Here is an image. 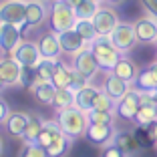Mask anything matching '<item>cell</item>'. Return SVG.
I'll use <instances>...</instances> for the list:
<instances>
[{
  "mask_svg": "<svg viewBox=\"0 0 157 157\" xmlns=\"http://www.w3.org/2000/svg\"><path fill=\"white\" fill-rule=\"evenodd\" d=\"M56 123H59L60 131L71 139L83 137L85 131H87L89 125V117L85 111L77 109V107H69V109H63V111H56Z\"/></svg>",
  "mask_w": 157,
  "mask_h": 157,
  "instance_id": "cell-1",
  "label": "cell"
},
{
  "mask_svg": "<svg viewBox=\"0 0 157 157\" xmlns=\"http://www.w3.org/2000/svg\"><path fill=\"white\" fill-rule=\"evenodd\" d=\"M48 30L55 34H60L75 26L77 16H75V8H71L69 4L60 2V0H51L48 2Z\"/></svg>",
  "mask_w": 157,
  "mask_h": 157,
  "instance_id": "cell-2",
  "label": "cell"
},
{
  "mask_svg": "<svg viewBox=\"0 0 157 157\" xmlns=\"http://www.w3.org/2000/svg\"><path fill=\"white\" fill-rule=\"evenodd\" d=\"M89 48H91L93 56L97 60L99 69L105 71V73H111V69L115 67L117 59L121 56V52L117 51L115 44L111 42V36H109V34H99V36L89 44Z\"/></svg>",
  "mask_w": 157,
  "mask_h": 157,
  "instance_id": "cell-3",
  "label": "cell"
},
{
  "mask_svg": "<svg viewBox=\"0 0 157 157\" xmlns=\"http://www.w3.org/2000/svg\"><path fill=\"white\" fill-rule=\"evenodd\" d=\"M0 20L4 24H20L26 22V0H4L0 2Z\"/></svg>",
  "mask_w": 157,
  "mask_h": 157,
  "instance_id": "cell-4",
  "label": "cell"
},
{
  "mask_svg": "<svg viewBox=\"0 0 157 157\" xmlns=\"http://www.w3.org/2000/svg\"><path fill=\"white\" fill-rule=\"evenodd\" d=\"M139 107H141V93L131 85L129 91L117 101L115 113L121 117V119H125V121H133L135 115H137V111H139Z\"/></svg>",
  "mask_w": 157,
  "mask_h": 157,
  "instance_id": "cell-5",
  "label": "cell"
},
{
  "mask_svg": "<svg viewBox=\"0 0 157 157\" xmlns=\"http://www.w3.org/2000/svg\"><path fill=\"white\" fill-rule=\"evenodd\" d=\"M111 42L115 44V48L121 52V55H127L129 51H133V46L137 44V36H135L133 24L119 22L117 28L111 33Z\"/></svg>",
  "mask_w": 157,
  "mask_h": 157,
  "instance_id": "cell-6",
  "label": "cell"
},
{
  "mask_svg": "<svg viewBox=\"0 0 157 157\" xmlns=\"http://www.w3.org/2000/svg\"><path fill=\"white\" fill-rule=\"evenodd\" d=\"M93 24H95V28H97L99 34H109L111 36V33L117 28V24L121 22L119 14H117V10L113 8V6H99V10L95 12V16H93Z\"/></svg>",
  "mask_w": 157,
  "mask_h": 157,
  "instance_id": "cell-7",
  "label": "cell"
},
{
  "mask_svg": "<svg viewBox=\"0 0 157 157\" xmlns=\"http://www.w3.org/2000/svg\"><path fill=\"white\" fill-rule=\"evenodd\" d=\"M113 135H115V129L113 125H105V123H89L87 131H85L83 137H87V141L95 147H105L107 143L113 141Z\"/></svg>",
  "mask_w": 157,
  "mask_h": 157,
  "instance_id": "cell-8",
  "label": "cell"
},
{
  "mask_svg": "<svg viewBox=\"0 0 157 157\" xmlns=\"http://www.w3.org/2000/svg\"><path fill=\"white\" fill-rule=\"evenodd\" d=\"M133 30L137 42L141 44H155L157 42V18L153 16H143L133 22Z\"/></svg>",
  "mask_w": 157,
  "mask_h": 157,
  "instance_id": "cell-9",
  "label": "cell"
},
{
  "mask_svg": "<svg viewBox=\"0 0 157 157\" xmlns=\"http://www.w3.org/2000/svg\"><path fill=\"white\" fill-rule=\"evenodd\" d=\"M8 56H14L22 67H30V69H34V67L38 65V60H40V52H38L36 42L24 40V38H22V42L14 48L12 55H8Z\"/></svg>",
  "mask_w": 157,
  "mask_h": 157,
  "instance_id": "cell-10",
  "label": "cell"
},
{
  "mask_svg": "<svg viewBox=\"0 0 157 157\" xmlns=\"http://www.w3.org/2000/svg\"><path fill=\"white\" fill-rule=\"evenodd\" d=\"M56 36H59L60 51L67 52V55H71V56L77 55V52H81V51H85V48H89V42L85 40L75 28H69V30L56 34Z\"/></svg>",
  "mask_w": 157,
  "mask_h": 157,
  "instance_id": "cell-11",
  "label": "cell"
},
{
  "mask_svg": "<svg viewBox=\"0 0 157 157\" xmlns=\"http://www.w3.org/2000/svg\"><path fill=\"white\" fill-rule=\"evenodd\" d=\"M22 42V33L14 24H2L0 28V52L2 55H12L14 48Z\"/></svg>",
  "mask_w": 157,
  "mask_h": 157,
  "instance_id": "cell-12",
  "label": "cell"
},
{
  "mask_svg": "<svg viewBox=\"0 0 157 157\" xmlns=\"http://www.w3.org/2000/svg\"><path fill=\"white\" fill-rule=\"evenodd\" d=\"M73 69L78 71L81 75H85L87 78H93L99 73V65L95 60V56H93L91 48H85V51L73 55Z\"/></svg>",
  "mask_w": 157,
  "mask_h": 157,
  "instance_id": "cell-13",
  "label": "cell"
},
{
  "mask_svg": "<svg viewBox=\"0 0 157 157\" xmlns=\"http://www.w3.org/2000/svg\"><path fill=\"white\" fill-rule=\"evenodd\" d=\"M137 73H139V67L135 60H131L127 55H121L119 59H117L115 67L111 69V75H115L117 78H121V81H125L127 85H133L135 78H137Z\"/></svg>",
  "mask_w": 157,
  "mask_h": 157,
  "instance_id": "cell-14",
  "label": "cell"
},
{
  "mask_svg": "<svg viewBox=\"0 0 157 157\" xmlns=\"http://www.w3.org/2000/svg\"><path fill=\"white\" fill-rule=\"evenodd\" d=\"M36 46H38V52H40V59L59 60V56L63 55V51H60V44H59V36H56L55 33L42 34V36L36 40Z\"/></svg>",
  "mask_w": 157,
  "mask_h": 157,
  "instance_id": "cell-15",
  "label": "cell"
},
{
  "mask_svg": "<svg viewBox=\"0 0 157 157\" xmlns=\"http://www.w3.org/2000/svg\"><path fill=\"white\" fill-rule=\"evenodd\" d=\"M48 16V8L44 6V2L40 0H26V26L28 28H36Z\"/></svg>",
  "mask_w": 157,
  "mask_h": 157,
  "instance_id": "cell-16",
  "label": "cell"
},
{
  "mask_svg": "<svg viewBox=\"0 0 157 157\" xmlns=\"http://www.w3.org/2000/svg\"><path fill=\"white\" fill-rule=\"evenodd\" d=\"M20 69H22V65H20L14 56L4 55L2 59H0V77L4 78L6 87H10V85H18Z\"/></svg>",
  "mask_w": 157,
  "mask_h": 157,
  "instance_id": "cell-17",
  "label": "cell"
},
{
  "mask_svg": "<svg viewBox=\"0 0 157 157\" xmlns=\"http://www.w3.org/2000/svg\"><path fill=\"white\" fill-rule=\"evenodd\" d=\"M26 123H28V113H22V111H10L8 117L4 119V127L8 131V135L20 137V139L26 131Z\"/></svg>",
  "mask_w": 157,
  "mask_h": 157,
  "instance_id": "cell-18",
  "label": "cell"
},
{
  "mask_svg": "<svg viewBox=\"0 0 157 157\" xmlns=\"http://www.w3.org/2000/svg\"><path fill=\"white\" fill-rule=\"evenodd\" d=\"M133 87L137 91H155L157 89V65H151L147 69L139 71Z\"/></svg>",
  "mask_w": 157,
  "mask_h": 157,
  "instance_id": "cell-19",
  "label": "cell"
},
{
  "mask_svg": "<svg viewBox=\"0 0 157 157\" xmlns=\"http://www.w3.org/2000/svg\"><path fill=\"white\" fill-rule=\"evenodd\" d=\"M113 145H117V147L121 149V151H125L127 155H133V153L139 151V141H137V135L129 133V131H119V133L113 135Z\"/></svg>",
  "mask_w": 157,
  "mask_h": 157,
  "instance_id": "cell-20",
  "label": "cell"
},
{
  "mask_svg": "<svg viewBox=\"0 0 157 157\" xmlns=\"http://www.w3.org/2000/svg\"><path fill=\"white\" fill-rule=\"evenodd\" d=\"M97 93H99V89L93 87V85H87L85 89L75 91V107L81 109V111H85V113H89L93 109V103H95Z\"/></svg>",
  "mask_w": 157,
  "mask_h": 157,
  "instance_id": "cell-21",
  "label": "cell"
},
{
  "mask_svg": "<svg viewBox=\"0 0 157 157\" xmlns=\"http://www.w3.org/2000/svg\"><path fill=\"white\" fill-rule=\"evenodd\" d=\"M129 87H131V85H127L125 81H121V78H117L115 75L109 73V77L105 78V83H103V89H101V91L107 93L113 101H119L125 93L129 91Z\"/></svg>",
  "mask_w": 157,
  "mask_h": 157,
  "instance_id": "cell-22",
  "label": "cell"
},
{
  "mask_svg": "<svg viewBox=\"0 0 157 157\" xmlns=\"http://www.w3.org/2000/svg\"><path fill=\"white\" fill-rule=\"evenodd\" d=\"M71 143H73V139L67 137L65 133H60L59 137H55L51 143L46 145L44 151H46L48 157H65L67 153L71 151Z\"/></svg>",
  "mask_w": 157,
  "mask_h": 157,
  "instance_id": "cell-23",
  "label": "cell"
},
{
  "mask_svg": "<svg viewBox=\"0 0 157 157\" xmlns=\"http://www.w3.org/2000/svg\"><path fill=\"white\" fill-rule=\"evenodd\" d=\"M30 93H33V97L36 99L40 105H52L56 87L52 83H34L33 87H30Z\"/></svg>",
  "mask_w": 157,
  "mask_h": 157,
  "instance_id": "cell-24",
  "label": "cell"
},
{
  "mask_svg": "<svg viewBox=\"0 0 157 157\" xmlns=\"http://www.w3.org/2000/svg\"><path fill=\"white\" fill-rule=\"evenodd\" d=\"M51 83L55 85L56 89H71V85H73V69H69L67 65H63L59 60L55 73H52Z\"/></svg>",
  "mask_w": 157,
  "mask_h": 157,
  "instance_id": "cell-25",
  "label": "cell"
},
{
  "mask_svg": "<svg viewBox=\"0 0 157 157\" xmlns=\"http://www.w3.org/2000/svg\"><path fill=\"white\" fill-rule=\"evenodd\" d=\"M56 63L59 60H52V59H40L38 65L34 67V83H51L52 73L56 69Z\"/></svg>",
  "mask_w": 157,
  "mask_h": 157,
  "instance_id": "cell-26",
  "label": "cell"
},
{
  "mask_svg": "<svg viewBox=\"0 0 157 157\" xmlns=\"http://www.w3.org/2000/svg\"><path fill=\"white\" fill-rule=\"evenodd\" d=\"M153 121H157V105L155 103H141L133 123L137 125V127H147Z\"/></svg>",
  "mask_w": 157,
  "mask_h": 157,
  "instance_id": "cell-27",
  "label": "cell"
},
{
  "mask_svg": "<svg viewBox=\"0 0 157 157\" xmlns=\"http://www.w3.org/2000/svg\"><path fill=\"white\" fill-rule=\"evenodd\" d=\"M42 125H44V119H40V117L34 115V113H30V115H28L26 131H24V135H22V141H24V143H36Z\"/></svg>",
  "mask_w": 157,
  "mask_h": 157,
  "instance_id": "cell-28",
  "label": "cell"
},
{
  "mask_svg": "<svg viewBox=\"0 0 157 157\" xmlns=\"http://www.w3.org/2000/svg\"><path fill=\"white\" fill-rule=\"evenodd\" d=\"M63 133L59 127V123L56 121H44V125H42V129H40V135H38L36 139V143L40 145V147H46V145L51 143L55 137H59V135Z\"/></svg>",
  "mask_w": 157,
  "mask_h": 157,
  "instance_id": "cell-29",
  "label": "cell"
},
{
  "mask_svg": "<svg viewBox=\"0 0 157 157\" xmlns=\"http://www.w3.org/2000/svg\"><path fill=\"white\" fill-rule=\"evenodd\" d=\"M52 107H55L56 111L75 107V91L73 89H56L55 99H52Z\"/></svg>",
  "mask_w": 157,
  "mask_h": 157,
  "instance_id": "cell-30",
  "label": "cell"
},
{
  "mask_svg": "<svg viewBox=\"0 0 157 157\" xmlns=\"http://www.w3.org/2000/svg\"><path fill=\"white\" fill-rule=\"evenodd\" d=\"M75 30H77L81 36L85 38V40L91 44L95 38L99 36V33H97V28H95V24H93V20L91 18H77V22H75Z\"/></svg>",
  "mask_w": 157,
  "mask_h": 157,
  "instance_id": "cell-31",
  "label": "cell"
},
{
  "mask_svg": "<svg viewBox=\"0 0 157 157\" xmlns=\"http://www.w3.org/2000/svg\"><path fill=\"white\" fill-rule=\"evenodd\" d=\"M115 105H117V101H113L107 93H103L101 89H99V93H97V97H95V103H93V109H91V111L115 113Z\"/></svg>",
  "mask_w": 157,
  "mask_h": 157,
  "instance_id": "cell-32",
  "label": "cell"
},
{
  "mask_svg": "<svg viewBox=\"0 0 157 157\" xmlns=\"http://www.w3.org/2000/svg\"><path fill=\"white\" fill-rule=\"evenodd\" d=\"M97 10H99V4H97V2H91V0H81V2L75 6V16H77V18H93Z\"/></svg>",
  "mask_w": 157,
  "mask_h": 157,
  "instance_id": "cell-33",
  "label": "cell"
},
{
  "mask_svg": "<svg viewBox=\"0 0 157 157\" xmlns=\"http://www.w3.org/2000/svg\"><path fill=\"white\" fill-rule=\"evenodd\" d=\"M89 123H105V125H113L115 121V113H105V111H89Z\"/></svg>",
  "mask_w": 157,
  "mask_h": 157,
  "instance_id": "cell-34",
  "label": "cell"
},
{
  "mask_svg": "<svg viewBox=\"0 0 157 157\" xmlns=\"http://www.w3.org/2000/svg\"><path fill=\"white\" fill-rule=\"evenodd\" d=\"M18 157H48V155H46L44 147H40L38 143H24Z\"/></svg>",
  "mask_w": 157,
  "mask_h": 157,
  "instance_id": "cell-35",
  "label": "cell"
},
{
  "mask_svg": "<svg viewBox=\"0 0 157 157\" xmlns=\"http://www.w3.org/2000/svg\"><path fill=\"white\" fill-rule=\"evenodd\" d=\"M18 85L24 89H30L34 85V69L30 67H22L20 69V77H18Z\"/></svg>",
  "mask_w": 157,
  "mask_h": 157,
  "instance_id": "cell-36",
  "label": "cell"
},
{
  "mask_svg": "<svg viewBox=\"0 0 157 157\" xmlns=\"http://www.w3.org/2000/svg\"><path fill=\"white\" fill-rule=\"evenodd\" d=\"M89 83H91V78H87L85 75H81L78 71H75V69H73V85H71V89H73V91L85 89Z\"/></svg>",
  "mask_w": 157,
  "mask_h": 157,
  "instance_id": "cell-37",
  "label": "cell"
},
{
  "mask_svg": "<svg viewBox=\"0 0 157 157\" xmlns=\"http://www.w3.org/2000/svg\"><path fill=\"white\" fill-rule=\"evenodd\" d=\"M101 157H129L125 151H121L117 145H113V143H107L105 147L101 149Z\"/></svg>",
  "mask_w": 157,
  "mask_h": 157,
  "instance_id": "cell-38",
  "label": "cell"
},
{
  "mask_svg": "<svg viewBox=\"0 0 157 157\" xmlns=\"http://www.w3.org/2000/svg\"><path fill=\"white\" fill-rule=\"evenodd\" d=\"M145 6V10L149 12V16H153V18H157V0H141Z\"/></svg>",
  "mask_w": 157,
  "mask_h": 157,
  "instance_id": "cell-39",
  "label": "cell"
},
{
  "mask_svg": "<svg viewBox=\"0 0 157 157\" xmlns=\"http://www.w3.org/2000/svg\"><path fill=\"white\" fill-rule=\"evenodd\" d=\"M8 113H10L8 103H6L4 99H0V123H4V119L8 117Z\"/></svg>",
  "mask_w": 157,
  "mask_h": 157,
  "instance_id": "cell-40",
  "label": "cell"
},
{
  "mask_svg": "<svg viewBox=\"0 0 157 157\" xmlns=\"http://www.w3.org/2000/svg\"><path fill=\"white\" fill-rule=\"evenodd\" d=\"M60 2H65V4H69L71 8H75V6H77L78 2H81V0H60Z\"/></svg>",
  "mask_w": 157,
  "mask_h": 157,
  "instance_id": "cell-41",
  "label": "cell"
},
{
  "mask_svg": "<svg viewBox=\"0 0 157 157\" xmlns=\"http://www.w3.org/2000/svg\"><path fill=\"white\" fill-rule=\"evenodd\" d=\"M103 2H107L109 6H119L121 2H125V0H103Z\"/></svg>",
  "mask_w": 157,
  "mask_h": 157,
  "instance_id": "cell-42",
  "label": "cell"
},
{
  "mask_svg": "<svg viewBox=\"0 0 157 157\" xmlns=\"http://www.w3.org/2000/svg\"><path fill=\"white\" fill-rule=\"evenodd\" d=\"M4 89H6V83H4V78H2V77H0V93H2V91H4Z\"/></svg>",
  "mask_w": 157,
  "mask_h": 157,
  "instance_id": "cell-43",
  "label": "cell"
},
{
  "mask_svg": "<svg viewBox=\"0 0 157 157\" xmlns=\"http://www.w3.org/2000/svg\"><path fill=\"white\" fill-rule=\"evenodd\" d=\"M2 151H4V141H2V137H0V155H2Z\"/></svg>",
  "mask_w": 157,
  "mask_h": 157,
  "instance_id": "cell-44",
  "label": "cell"
},
{
  "mask_svg": "<svg viewBox=\"0 0 157 157\" xmlns=\"http://www.w3.org/2000/svg\"><path fill=\"white\" fill-rule=\"evenodd\" d=\"M91 2H97V4H101V2H103V0H91Z\"/></svg>",
  "mask_w": 157,
  "mask_h": 157,
  "instance_id": "cell-45",
  "label": "cell"
},
{
  "mask_svg": "<svg viewBox=\"0 0 157 157\" xmlns=\"http://www.w3.org/2000/svg\"><path fill=\"white\" fill-rule=\"evenodd\" d=\"M2 24H4V22H2V20H0V28H2Z\"/></svg>",
  "mask_w": 157,
  "mask_h": 157,
  "instance_id": "cell-46",
  "label": "cell"
},
{
  "mask_svg": "<svg viewBox=\"0 0 157 157\" xmlns=\"http://www.w3.org/2000/svg\"><path fill=\"white\" fill-rule=\"evenodd\" d=\"M155 93H157V89H155Z\"/></svg>",
  "mask_w": 157,
  "mask_h": 157,
  "instance_id": "cell-47",
  "label": "cell"
},
{
  "mask_svg": "<svg viewBox=\"0 0 157 157\" xmlns=\"http://www.w3.org/2000/svg\"><path fill=\"white\" fill-rule=\"evenodd\" d=\"M155 65H157V63H155Z\"/></svg>",
  "mask_w": 157,
  "mask_h": 157,
  "instance_id": "cell-48",
  "label": "cell"
},
{
  "mask_svg": "<svg viewBox=\"0 0 157 157\" xmlns=\"http://www.w3.org/2000/svg\"><path fill=\"white\" fill-rule=\"evenodd\" d=\"M155 145H157V143H155Z\"/></svg>",
  "mask_w": 157,
  "mask_h": 157,
  "instance_id": "cell-49",
  "label": "cell"
}]
</instances>
